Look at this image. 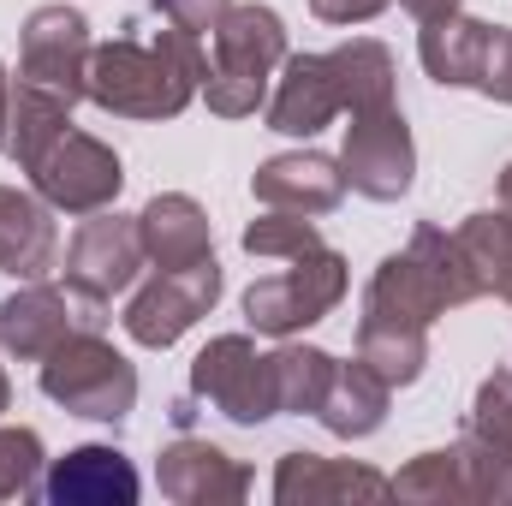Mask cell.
<instances>
[{"label": "cell", "mask_w": 512, "mask_h": 506, "mask_svg": "<svg viewBox=\"0 0 512 506\" xmlns=\"http://www.w3.org/2000/svg\"><path fill=\"white\" fill-rule=\"evenodd\" d=\"M346 167L322 149H292V155H274L251 173V197L262 209H292V215H334L346 203Z\"/></svg>", "instance_id": "cell-13"}, {"label": "cell", "mask_w": 512, "mask_h": 506, "mask_svg": "<svg viewBox=\"0 0 512 506\" xmlns=\"http://www.w3.org/2000/svg\"><path fill=\"white\" fill-rule=\"evenodd\" d=\"M48 447L36 429H0V501H24L42 489Z\"/></svg>", "instance_id": "cell-28"}, {"label": "cell", "mask_w": 512, "mask_h": 506, "mask_svg": "<svg viewBox=\"0 0 512 506\" xmlns=\"http://www.w3.org/2000/svg\"><path fill=\"white\" fill-rule=\"evenodd\" d=\"M268 370H274V405L280 411L316 417L322 399H328V381L340 370V358H328L322 346H280V352H268Z\"/></svg>", "instance_id": "cell-23"}, {"label": "cell", "mask_w": 512, "mask_h": 506, "mask_svg": "<svg viewBox=\"0 0 512 506\" xmlns=\"http://www.w3.org/2000/svg\"><path fill=\"white\" fill-rule=\"evenodd\" d=\"M84 328H108V304L102 298H84V292H60L48 280H24L6 304H0V346L18 358V364H42L54 346H66L72 334Z\"/></svg>", "instance_id": "cell-8"}, {"label": "cell", "mask_w": 512, "mask_h": 506, "mask_svg": "<svg viewBox=\"0 0 512 506\" xmlns=\"http://www.w3.org/2000/svg\"><path fill=\"white\" fill-rule=\"evenodd\" d=\"M453 447H459V471H465V501L512 506V441L465 429Z\"/></svg>", "instance_id": "cell-25"}, {"label": "cell", "mask_w": 512, "mask_h": 506, "mask_svg": "<svg viewBox=\"0 0 512 506\" xmlns=\"http://www.w3.org/2000/svg\"><path fill=\"white\" fill-rule=\"evenodd\" d=\"M489 42H495V24H483L471 12H447V18L423 24L417 54H423V72L441 90H477L483 66H489Z\"/></svg>", "instance_id": "cell-19"}, {"label": "cell", "mask_w": 512, "mask_h": 506, "mask_svg": "<svg viewBox=\"0 0 512 506\" xmlns=\"http://www.w3.org/2000/svg\"><path fill=\"white\" fill-rule=\"evenodd\" d=\"M42 393L54 405H66L72 417H90V423H126L131 405H137V370H131L126 352H114L96 328L72 334L66 346H54L42 358Z\"/></svg>", "instance_id": "cell-4"}, {"label": "cell", "mask_w": 512, "mask_h": 506, "mask_svg": "<svg viewBox=\"0 0 512 506\" xmlns=\"http://www.w3.org/2000/svg\"><path fill=\"white\" fill-rule=\"evenodd\" d=\"M346 286H352L346 256L328 251V245H316V251L292 256V268L262 274V280L245 286V322H251L256 334L292 340V334L316 328L322 316H334V310L346 304Z\"/></svg>", "instance_id": "cell-3"}, {"label": "cell", "mask_w": 512, "mask_h": 506, "mask_svg": "<svg viewBox=\"0 0 512 506\" xmlns=\"http://www.w3.org/2000/svg\"><path fill=\"white\" fill-rule=\"evenodd\" d=\"M417 24H435V18H447V12H459V0H399Z\"/></svg>", "instance_id": "cell-33"}, {"label": "cell", "mask_w": 512, "mask_h": 506, "mask_svg": "<svg viewBox=\"0 0 512 506\" xmlns=\"http://www.w3.org/2000/svg\"><path fill=\"white\" fill-rule=\"evenodd\" d=\"M143 233H137V215H114V209H96L78 221L72 245H66V286L84 292V298H102L114 304L120 292L137 286L143 274Z\"/></svg>", "instance_id": "cell-10"}, {"label": "cell", "mask_w": 512, "mask_h": 506, "mask_svg": "<svg viewBox=\"0 0 512 506\" xmlns=\"http://www.w3.org/2000/svg\"><path fill=\"white\" fill-rule=\"evenodd\" d=\"M477 435H495V441H512V370H495L483 376L477 399H471V423Z\"/></svg>", "instance_id": "cell-29"}, {"label": "cell", "mask_w": 512, "mask_h": 506, "mask_svg": "<svg viewBox=\"0 0 512 506\" xmlns=\"http://www.w3.org/2000/svg\"><path fill=\"white\" fill-rule=\"evenodd\" d=\"M60 256V227L54 209L36 191L0 185V274L12 280H42Z\"/></svg>", "instance_id": "cell-18"}, {"label": "cell", "mask_w": 512, "mask_h": 506, "mask_svg": "<svg viewBox=\"0 0 512 506\" xmlns=\"http://www.w3.org/2000/svg\"><path fill=\"white\" fill-rule=\"evenodd\" d=\"M316 245H328L322 233H316V221L310 215H292V209H268V215H256L251 227H245V251L251 256H304L316 251Z\"/></svg>", "instance_id": "cell-27"}, {"label": "cell", "mask_w": 512, "mask_h": 506, "mask_svg": "<svg viewBox=\"0 0 512 506\" xmlns=\"http://www.w3.org/2000/svg\"><path fill=\"white\" fill-rule=\"evenodd\" d=\"M209 60L191 30L173 18L161 24H126V36L102 42L84 72V102H96L114 120H173L197 102Z\"/></svg>", "instance_id": "cell-1"}, {"label": "cell", "mask_w": 512, "mask_h": 506, "mask_svg": "<svg viewBox=\"0 0 512 506\" xmlns=\"http://www.w3.org/2000/svg\"><path fill=\"white\" fill-rule=\"evenodd\" d=\"M6 120H12V78L0 66V149H6Z\"/></svg>", "instance_id": "cell-34"}, {"label": "cell", "mask_w": 512, "mask_h": 506, "mask_svg": "<svg viewBox=\"0 0 512 506\" xmlns=\"http://www.w3.org/2000/svg\"><path fill=\"white\" fill-rule=\"evenodd\" d=\"M501 209H512V161L501 167Z\"/></svg>", "instance_id": "cell-35"}, {"label": "cell", "mask_w": 512, "mask_h": 506, "mask_svg": "<svg viewBox=\"0 0 512 506\" xmlns=\"http://www.w3.org/2000/svg\"><path fill=\"white\" fill-rule=\"evenodd\" d=\"M137 489L143 483H137V471H131V459L120 447H72L42 477L48 506H131Z\"/></svg>", "instance_id": "cell-16"}, {"label": "cell", "mask_w": 512, "mask_h": 506, "mask_svg": "<svg viewBox=\"0 0 512 506\" xmlns=\"http://www.w3.org/2000/svg\"><path fill=\"white\" fill-rule=\"evenodd\" d=\"M358 358H364L387 387H411V381L429 370V328L358 316Z\"/></svg>", "instance_id": "cell-22"}, {"label": "cell", "mask_w": 512, "mask_h": 506, "mask_svg": "<svg viewBox=\"0 0 512 506\" xmlns=\"http://www.w3.org/2000/svg\"><path fill=\"white\" fill-rule=\"evenodd\" d=\"M286 60V24L274 6H227V18L215 24V60L197 84V96L209 102V114L221 120H251L256 108H268V78Z\"/></svg>", "instance_id": "cell-2"}, {"label": "cell", "mask_w": 512, "mask_h": 506, "mask_svg": "<svg viewBox=\"0 0 512 506\" xmlns=\"http://www.w3.org/2000/svg\"><path fill=\"white\" fill-rule=\"evenodd\" d=\"M12 405V381H6V370H0V411Z\"/></svg>", "instance_id": "cell-36"}, {"label": "cell", "mask_w": 512, "mask_h": 506, "mask_svg": "<svg viewBox=\"0 0 512 506\" xmlns=\"http://www.w3.org/2000/svg\"><path fill=\"white\" fill-rule=\"evenodd\" d=\"M221 286H227V280H221V262H215V256H203V262H191V268H155V280H143V286L131 292L120 328H126L137 346L167 352V346H179V340L215 310Z\"/></svg>", "instance_id": "cell-6"}, {"label": "cell", "mask_w": 512, "mask_h": 506, "mask_svg": "<svg viewBox=\"0 0 512 506\" xmlns=\"http://www.w3.org/2000/svg\"><path fill=\"white\" fill-rule=\"evenodd\" d=\"M477 90L512 108V30H501V24H495V42H489V66H483V84H477Z\"/></svg>", "instance_id": "cell-31"}, {"label": "cell", "mask_w": 512, "mask_h": 506, "mask_svg": "<svg viewBox=\"0 0 512 506\" xmlns=\"http://www.w3.org/2000/svg\"><path fill=\"white\" fill-rule=\"evenodd\" d=\"M90 54H96V42H90V18L78 6H36L18 36V84L78 108Z\"/></svg>", "instance_id": "cell-7"}, {"label": "cell", "mask_w": 512, "mask_h": 506, "mask_svg": "<svg viewBox=\"0 0 512 506\" xmlns=\"http://www.w3.org/2000/svg\"><path fill=\"white\" fill-rule=\"evenodd\" d=\"M346 185L370 203H399L417 179V143L399 108H376V114H352L346 126V149H340Z\"/></svg>", "instance_id": "cell-11"}, {"label": "cell", "mask_w": 512, "mask_h": 506, "mask_svg": "<svg viewBox=\"0 0 512 506\" xmlns=\"http://www.w3.org/2000/svg\"><path fill=\"white\" fill-rule=\"evenodd\" d=\"M459 245L471 256L483 292L512 304V209H477L459 221Z\"/></svg>", "instance_id": "cell-24"}, {"label": "cell", "mask_w": 512, "mask_h": 506, "mask_svg": "<svg viewBox=\"0 0 512 506\" xmlns=\"http://www.w3.org/2000/svg\"><path fill=\"white\" fill-rule=\"evenodd\" d=\"M262 114H268V131H280V137H316L334 126L346 114V102H340V78H334L328 54H286L280 84L268 90Z\"/></svg>", "instance_id": "cell-14"}, {"label": "cell", "mask_w": 512, "mask_h": 506, "mask_svg": "<svg viewBox=\"0 0 512 506\" xmlns=\"http://www.w3.org/2000/svg\"><path fill=\"white\" fill-rule=\"evenodd\" d=\"M30 173V185H36V197L54 209V215H96V209H114V197H120V185H126V167H120V155L102 143V137H90V131L78 126H60L48 143H42V155L24 167Z\"/></svg>", "instance_id": "cell-5"}, {"label": "cell", "mask_w": 512, "mask_h": 506, "mask_svg": "<svg viewBox=\"0 0 512 506\" xmlns=\"http://www.w3.org/2000/svg\"><path fill=\"white\" fill-rule=\"evenodd\" d=\"M191 393L203 405H215L239 429H256V423L280 417V405H274V370H268V358L256 352L245 334H221V340H209L191 358Z\"/></svg>", "instance_id": "cell-9"}, {"label": "cell", "mask_w": 512, "mask_h": 506, "mask_svg": "<svg viewBox=\"0 0 512 506\" xmlns=\"http://www.w3.org/2000/svg\"><path fill=\"white\" fill-rule=\"evenodd\" d=\"M155 483L173 506H233L251 495V471L233 453H221L215 441H197V435H179L173 447H161Z\"/></svg>", "instance_id": "cell-12"}, {"label": "cell", "mask_w": 512, "mask_h": 506, "mask_svg": "<svg viewBox=\"0 0 512 506\" xmlns=\"http://www.w3.org/2000/svg\"><path fill=\"white\" fill-rule=\"evenodd\" d=\"M393 483L370 465L322 459V453H280L274 465V501L280 506H334V501H387Z\"/></svg>", "instance_id": "cell-15"}, {"label": "cell", "mask_w": 512, "mask_h": 506, "mask_svg": "<svg viewBox=\"0 0 512 506\" xmlns=\"http://www.w3.org/2000/svg\"><path fill=\"white\" fill-rule=\"evenodd\" d=\"M227 6H233V0H155V12L173 18V24L191 30V36H215V24L227 18Z\"/></svg>", "instance_id": "cell-30"}, {"label": "cell", "mask_w": 512, "mask_h": 506, "mask_svg": "<svg viewBox=\"0 0 512 506\" xmlns=\"http://www.w3.org/2000/svg\"><path fill=\"white\" fill-rule=\"evenodd\" d=\"M393 0H310V12L322 18V24H370V18H382Z\"/></svg>", "instance_id": "cell-32"}, {"label": "cell", "mask_w": 512, "mask_h": 506, "mask_svg": "<svg viewBox=\"0 0 512 506\" xmlns=\"http://www.w3.org/2000/svg\"><path fill=\"white\" fill-rule=\"evenodd\" d=\"M334 78H340V102L346 114H376V108H393V54H387L376 36H352L328 54Z\"/></svg>", "instance_id": "cell-21"}, {"label": "cell", "mask_w": 512, "mask_h": 506, "mask_svg": "<svg viewBox=\"0 0 512 506\" xmlns=\"http://www.w3.org/2000/svg\"><path fill=\"white\" fill-rule=\"evenodd\" d=\"M399 501L417 506H453L465 501V471H459V447H435V453H417L399 477H387Z\"/></svg>", "instance_id": "cell-26"}, {"label": "cell", "mask_w": 512, "mask_h": 506, "mask_svg": "<svg viewBox=\"0 0 512 506\" xmlns=\"http://www.w3.org/2000/svg\"><path fill=\"white\" fill-rule=\"evenodd\" d=\"M387 399H393V387H387L364 358H352V364L334 370L316 423H322L328 435H340V441H364V435H376L387 423Z\"/></svg>", "instance_id": "cell-20"}, {"label": "cell", "mask_w": 512, "mask_h": 506, "mask_svg": "<svg viewBox=\"0 0 512 506\" xmlns=\"http://www.w3.org/2000/svg\"><path fill=\"white\" fill-rule=\"evenodd\" d=\"M137 233H143V256L155 268H191L203 256H215V221L203 215L197 197L185 191H161L143 203L137 215Z\"/></svg>", "instance_id": "cell-17"}]
</instances>
